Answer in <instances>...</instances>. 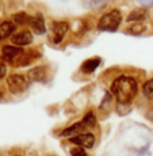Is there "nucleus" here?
Listing matches in <instances>:
<instances>
[{
  "label": "nucleus",
  "instance_id": "obj_3",
  "mask_svg": "<svg viewBox=\"0 0 153 156\" xmlns=\"http://www.w3.org/2000/svg\"><path fill=\"white\" fill-rule=\"evenodd\" d=\"M122 22V15L118 10H113L104 14L98 23V29L102 31H116Z\"/></svg>",
  "mask_w": 153,
  "mask_h": 156
},
{
  "label": "nucleus",
  "instance_id": "obj_22",
  "mask_svg": "<svg viewBox=\"0 0 153 156\" xmlns=\"http://www.w3.org/2000/svg\"><path fill=\"white\" fill-rule=\"evenodd\" d=\"M16 156H20V155H16Z\"/></svg>",
  "mask_w": 153,
  "mask_h": 156
},
{
  "label": "nucleus",
  "instance_id": "obj_20",
  "mask_svg": "<svg viewBox=\"0 0 153 156\" xmlns=\"http://www.w3.org/2000/svg\"><path fill=\"white\" fill-rule=\"evenodd\" d=\"M5 73H7V67H5V64L0 62V80L5 76Z\"/></svg>",
  "mask_w": 153,
  "mask_h": 156
},
{
  "label": "nucleus",
  "instance_id": "obj_21",
  "mask_svg": "<svg viewBox=\"0 0 153 156\" xmlns=\"http://www.w3.org/2000/svg\"><path fill=\"white\" fill-rule=\"evenodd\" d=\"M141 5H153V0H137Z\"/></svg>",
  "mask_w": 153,
  "mask_h": 156
},
{
  "label": "nucleus",
  "instance_id": "obj_17",
  "mask_svg": "<svg viewBox=\"0 0 153 156\" xmlns=\"http://www.w3.org/2000/svg\"><path fill=\"white\" fill-rule=\"evenodd\" d=\"M146 29V26L144 25V23H136V25L130 26V27L127 29V31L130 33V34H141V33H144Z\"/></svg>",
  "mask_w": 153,
  "mask_h": 156
},
{
  "label": "nucleus",
  "instance_id": "obj_16",
  "mask_svg": "<svg viewBox=\"0 0 153 156\" xmlns=\"http://www.w3.org/2000/svg\"><path fill=\"white\" fill-rule=\"evenodd\" d=\"M83 122L85 124L87 128H95V125H96V118H95V114L94 113H88L84 115L83 118Z\"/></svg>",
  "mask_w": 153,
  "mask_h": 156
},
{
  "label": "nucleus",
  "instance_id": "obj_7",
  "mask_svg": "<svg viewBox=\"0 0 153 156\" xmlns=\"http://www.w3.org/2000/svg\"><path fill=\"white\" fill-rule=\"evenodd\" d=\"M29 25L33 29V31L35 34H45L46 33V27H45V19L43 15L41 12H38L35 16H30L29 19Z\"/></svg>",
  "mask_w": 153,
  "mask_h": 156
},
{
  "label": "nucleus",
  "instance_id": "obj_1",
  "mask_svg": "<svg viewBox=\"0 0 153 156\" xmlns=\"http://www.w3.org/2000/svg\"><path fill=\"white\" fill-rule=\"evenodd\" d=\"M138 91V84H137L136 79L131 76H122L116 77L111 84V92L116 98L118 103L130 105V102L134 99Z\"/></svg>",
  "mask_w": 153,
  "mask_h": 156
},
{
  "label": "nucleus",
  "instance_id": "obj_2",
  "mask_svg": "<svg viewBox=\"0 0 153 156\" xmlns=\"http://www.w3.org/2000/svg\"><path fill=\"white\" fill-rule=\"evenodd\" d=\"M38 57L40 55L35 50H23L20 46L7 45L2 49V58L12 67H26Z\"/></svg>",
  "mask_w": 153,
  "mask_h": 156
},
{
  "label": "nucleus",
  "instance_id": "obj_19",
  "mask_svg": "<svg viewBox=\"0 0 153 156\" xmlns=\"http://www.w3.org/2000/svg\"><path fill=\"white\" fill-rule=\"evenodd\" d=\"M71 155L72 156H88L87 152L84 151V148L82 147H76V148H72L71 149Z\"/></svg>",
  "mask_w": 153,
  "mask_h": 156
},
{
  "label": "nucleus",
  "instance_id": "obj_4",
  "mask_svg": "<svg viewBox=\"0 0 153 156\" xmlns=\"http://www.w3.org/2000/svg\"><path fill=\"white\" fill-rule=\"evenodd\" d=\"M7 86L12 94H22L29 90L30 80L23 75H11L7 77Z\"/></svg>",
  "mask_w": 153,
  "mask_h": 156
},
{
  "label": "nucleus",
  "instance_id": "obj_6",
  "mask_svg": "<svg viewBox=\"0 0 153 156\" xmlns=\"http://www.w3.org/2000/svg\"><path fill=\"white\" fill-rule=\"evenodd\" d=\"M69 141L72 144H76L77 147L89 149L95 145V136L92 133H80V134H77V136L71 137Z\"/></svg>",
  "mask_w": 153,
  "mask_h": 156
},
{
  "label": "nucleus",
  "instance_id": "obj_9",
  "mask_svg": "<svg viewBox=\"0 0 153 156\" xmlns=\"http://www.w3.org/2000/svg\"><path fill=\"white\" fill-rule=\"evenodd\" d=\"M47 79V67H35L29 72V80L30 82H38L43 83Z\"/></svg>",
  "mask_w": 153,
  "mask_h": 156
},
{
  "label": "nucleus",
  "instance_id": "obj_13",
  "mask_svg": "<svg viewBox=\"0 0 153 156\" xmlns=\"http://www.w3.org/2000/svg\"><path fill=\"white\" fill-rule=\"evenodd\" d=\"M146 11L144 10V8H137V10H134L133 12L129 14L127 16V22H141V20L146 19Z\"/></svg>",
  "mask_w": 153,
  "mask_h": 156
},
{
  "label": "nucleus",
  "instance_id": "obj_15",
  "mask_svg": "<svg viewBox=\"0 0 153 156\" xmlns=\"http://www.w3.org/2000/svg\"><path fill=\"white\" fill-rule=\"evenodd\" d=\"M12 19H14L15 23H18V25H26V23H29L30 16L26 12H18L12 16Z\"/></svg>",
  "mask_w": 153,
  "mask_h": 156
},
{
  "label": "nucleus",
  "instance_id": "obj_12",
  "mask_svg": "<svg viewBox=\"0 0 153 156\" xmlns=\"http://www.w3.org/2000/svg\"><path fill=\"white\" fill-rule=\"evenodd\" d=\"M15 30V25L12 22H3L0 23V40L10 37Z\"/></svg>",
  "mask_w": 153,
  "mask_h": 156
},
{
  "label": "nucleus",
  "instance_id": "obj_10",
  "mask_svg": "<svg viewBox=\"0 0 153 156\" xmlns=\"http://www.w3.org/2000/svg\"><path fill=\"white\" fill-rule=\"evenodd\" d=\"M85 129H87L85 124H84L83 121H80V122H77V124H73L69 128L64 129V130L61 132V136H71V137H73V136L80 134L83 130H85Z\"/></svg>",
  "mask_w": 153,
  "mask_h": 156
},
{
  "label": "nucleus",
  "instance_id": "obj_18",
  "mask_svg": "<svg viewBox=\"0 0 153 156\" xmlns=\"http://www.w3.org/2000/svg\"><path fill=\"white\" fill-rule=\"evenodd\" d=\"M109 2L110 0H89V4H91V7L102 10V8H104L107 4H109Z\"/></svg>",
  "mask_w": 153,
  "mask_h": 156
},
{
  "label": "nucleus",
  "instance_id": "obj_14",
  "mask_svg": "<svg viewBox=\"0 0 153 156\" xmlns=\"http://www.w3.org/2000/svg\"><path fill=\"white\" fill-rule=\"evenodd\" d=\"M142 92L148 99H153V77L149 79L148 82L142 86Z\"/></svg>",
  "mask_w": 153,
  "mask_h": 156
},
{
  "label": "nucleus",
  "instance_id": "obj_8",
  "mask_svg": "<svg viewBox=\"0 0 153 156\" xmlns=\"http://www.w3.org/2000/svg\"><path fill=\"white\" fill-rule=\"evenodd\" d=\"M11 41H12L16 46H20V48L26 46V45L33 42V34H31V31H29V30H22V31L14 34L12 38H11Z\"/></svg>",
  "mask_w": 153,
  "mask_h": 156
},
{
  "label": "nucleus",
  "instance_id": "obj_5",
  "mask_svg": "<svg viewBox=\"0 0 153 156\" xmlns=\"http://www.w3.org/2000/svg\"><path fill=\"white\" fill-rule=\"evenodd\" d=\"M69 25L67 22H61V20H57V22L52 23V41L54 44H60L62 41V38L65 37Z\"/></svg>",
  "mask_w": 153,
  "mask_h": 156
},
{
  "label": "nucleus",
  "instance_id": "obj_11",
  "mask_svg": "<svg viewBox=\"0 0 153 156\" xmlns=\"http://www.w3.org/2000/svg\"><path fill=\"white\" fill-rule=\"evenodd\" d=\"M99 64H100V58H98V57L89 58V60H87V61L83 62L82 71L84 72V73H92V72L99 67Z\"/></svg>",
  "mask_w": 153,
  "mask_h": 156
}]
</instances>
